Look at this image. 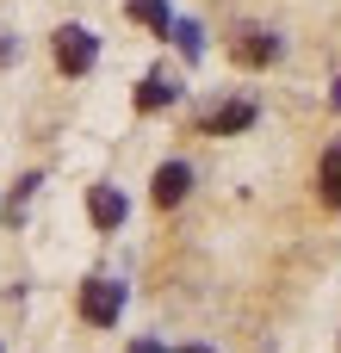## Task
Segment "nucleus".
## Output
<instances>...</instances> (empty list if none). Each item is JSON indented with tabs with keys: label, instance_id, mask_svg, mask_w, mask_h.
<instances>
[{
	"label": "nucleus",
	"instance_id": "1",
	"mask_svg": "<svg viewBox=\"0 0 341 353\" xmlns=\"http://www.w3.org/2000/svg\"><path fill=\"white\" fill-rule=\"evenodd\" d=\"M81 316H87L93 329H112V323L124 316V285H118V279H87V285H81Z\"/></svg>",
	"mask_w": 341,
	"mask_h": 353
},
{
	"label": "nucleus",
	"instance_id": "2",
	"mask_svg": "<svg viewBox=\"0 0 341 353\" xmlns=\"http://www.w3.org/2000/svg\"><path fill=\"white\" fill-rule=\"evenodd\" d=\"M93 56H99V37H93L87 25H62V31H56V68H62V74H87Z\"/></svg>",
	"mask_w": 341,
	"mask_h": 353
},
{
	"label": "nucleus",
	"instance_id": "3",
	"mask_svg": "<svg viewBox=\"0 0 341 353\" xmlns=\"http://www.w3.org/2000/svg\"><path fill=\"white\" fill-rule=\"evenodd\" d=\"M230 50H236V62H249V68H267V62L280 56V37H273V31H261V25H242Z\"/></svg>",
	"mask_w": 341,
	"mask_h": 353
},
{
	"label": "nucleus",
	"instance_id": "4",
	"mask_svg": "<svg viewBox=\"0 0 341 353\" xmlns=\"http://www.w3.org/2000/svg\"><path fill=\"white\" fill-rule=\"evenodd\" d=\"M87 217H93V230H118V223L130 217V205H124L118 186H93V192H87Z\"/></svg>",
	"mask_w": 341,
	"mask_h": 353
},
{
	"label": "nucleus",
	"instance_id": "5",
	"mask_svg": "<svg viewBox=\"0 0 341 353\" xmlns=\"http://www.w3.org/2000/svg\"><path fill=\"white\" fill-rule=\"evenodd\" d=\"M193 192V168L186 161H162L155 168V205H180Z\"/></svg>",
	"mask_w": 341,
	"mask_h": 353
},
{
	"label": "nucleus",
	"instance_id": "6",
	"mask_svg": "<svg viewBox=\"0 0 341 353\" xmlns=\"http://www.w3.org/2000/svg\"><path fill=\"white\" fill-rule=\"evenodd\" d=\"M255 124V105L249 99H230V105H217L211 118H205V137H236V130H249Z\"/></svg>",
	"mask_w": 341,
	"mask_h": 353
},
{
	"label": "nucleus",
	"instance_id": "7",
	"mask_svg": "<svg viewBox=\"0 0 341 353\" xmlns=\"http://www.w3.org/2000/svg\"><path fill=\"white\" fill-rule=\"evenodd\" d=\"M180 99V87L168 81V74H143V87H137V112H162V105H174Z\"/></svg>",
	"mask_w": 341,
	"mask_h": 353
},
{
	"label": "nucleus",
	"instance_id": "8",
	"mask_svg": "<svg viewBox=\"0 0 341 353\" xmlns=\"http://www.w3.org/2000/svg\"><path fill=\"white\" fill-rule=\"evenodd\" d=\"M317 192H323V205H335V211H341V143L323 155V168H317Z\"/></svg>",
	"mask_w": 341,
	"mask_h": 353
},
{
	"label": "nucleus",
	"instance_id": "9",
	"mask_svg": "<svg viewBox=\"0 0 341 353\" xmlns=\"http://www.w3.org/2000/svg\"><path fill=\"white\" fill-rule=\"evenodd\" d=\"M130 19H137V25H149V31H162V37L174 31V12H168V0H130Z\"/></svg>",
	"mask_w": 341,
	"mask_h": 353
},
{
	"label": "nucleus",
	"instance_id": "10",
	"mask_svg": "<svg viewBox=\"0 0 341 353\" xmlns=\"http://www.w3.org/2000/svg\"><path fill=\"white\" fill-rule=\"evenodd\" d=\"M168 37L180 43V56H186V62H193V56L205 50V37H199V25H193V19H174V31H168Z\"/></svg>",
	"mask_w": 341,
	"mask_h": 353
},
{
	"label": "nucleus",
	"instance_id": "11",
	"mask_svg": "<svg viewBox=\"0 0 341 353\" xmlns=\"http://www.w3.org/2000/svg\"><path fill=\"white\" fill-rule=\"evenodd\" d=\"M130 353H168V347H162V341H137Z\"/></svg>",
	"mask_w": 341,
	"mask_h": 353
},
{
	"label": "nucleus",
	"instance_id": "12",
	"mask_svg": "<svg viewBox=\"0 0 341 353\" xmlns=\"http://www.w3.org/2000/svg\"><path fill=\"white\" fill-rule=\"evenodd\" d=\"M180 353H211V347H180Z\"/></svg>",
	"mask_w": 341,
	"mask_h": 353
},
{
	"label": "nucleus",
	"instance_id": "13",
	"mask_svg": "<svg viewBox=\"0 0 341 353\" xmlns=\"http://www.w3.org/2000/svg\"><path fill=\"white\" fill-rule=\"evenodd\" d=\"M335 105H341V81H335Z\"/></svg>",
	"mask_w": 341,
	"mask_h": 353
}]
</instances>
